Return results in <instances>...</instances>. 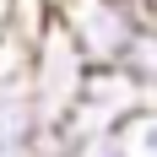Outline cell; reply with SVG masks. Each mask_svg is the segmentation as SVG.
I'll return each instance as SVG.
<instances>
[{
	"label": "cell",
	"instance_id": "1",
	"mask_svg": "<svg viewBox=\"0 0 157 157\" xmlns=\"http://www.w3.org/2000/svg\"><path fill=\"white\" fill-rule=\"evenodd\" d=\"M92 76V65L71 44V33L60 22H49V33L33 44L27 54V92H33V109H38V125H60L71 119L81 103V87Z\"/></svg>",
	"mask_w": 157,
	"mask_h": 157
},
{
	"label": "cell",
	"instance_id": "2",
	"mask_svg": "<svg viewBox=\"0 0 157 157\" xmlns=\"http://www.w3.org/2000/svg\"><path fill=\"white\" fill-rule=\"evenodd\" d=\"M33 130H38V109H33L27 76L0 81V157H27Z\"/></svg>",
	"mask_w": 157,
	"mask_h": 157
},
{
	"label": "cell",
	"instance_id": "3",
	"mask_svg": "<svg viewBox=\"0 0 157 157\" xmlns=\"http://www.w3.org/2000/svg\"><path fill=\"white\" fill-rule=\"evenodd\" d=\"M114 71H119L141 98H157V27H141V33H136V44L125 49V60L114 65Z\"/></svg>",
	"mask_w": 157,
	"mask_h": 157
},
{
	"label": "cell",
	"instance_id": "4",
	"mask_svg": "<svg viewBox=\"0 0 157 157\" xmlns=\"http://www.w3.org/2000/svg\"><path fill=\"white\" fill-rule=\"evenodd\" d=\"M87 157H136V146H130L125 130H98L92 146H87Z\"/></svg>",
	"mask_w": 157,
	"mask_h": 157
},
{
	"label": "cell",
	"instance_id": "5",
	"mask_svg": "<svg viewBox=\"0 0 157 157\" xmlns=\"http://www.w3.org/2000/svg\"><path fill=\"white\" fill-rule=\"evenodd\" d=\"M130 146H136V157H157V114H141L130 125Z\"/></svg>",
	"mask_w": 157,
	"mask_h": 157
},
{
	"label": "cell",
	"instance_id": "6",
	"mask_svg": "<svg viewBox=\"0 0 157 157\" xmlns=\"http://www.w3.org/2000/svg\"><path fill=\"white\" fill-rule=\"evenodd\" d=\"M130 6H136V16H141L146 27H157V0H130Z\"/></svg>",
	"mask_w": 157,
	"mask_h": 157
},
{
	"label": "cell",
	"instance_id": "7",
	"mask_svg": "<svg viewBox=\"0 0 157 157\" xmlns=\"http://www.w3.org/2000/svg\"><path fill=\"white\" fill-rule=\"evenodd\" d=\"M0 38H6V0H0Z\"/></svg>",
	"mask_w": 157,
	"mask_h": 157
}]
</instances>
